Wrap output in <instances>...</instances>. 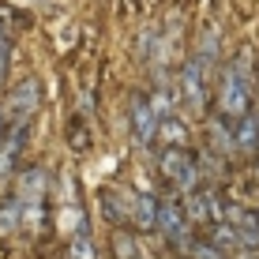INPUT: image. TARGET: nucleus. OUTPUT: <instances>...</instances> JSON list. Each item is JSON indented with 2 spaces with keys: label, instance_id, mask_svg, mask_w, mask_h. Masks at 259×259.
Returning a JSON list of instances; mask_svg holds the SVG:
<instances>
[{
  "label": "nucleus",
  "instance_id": "obj_13",
  "mask_svg": "<svg viewBox=\"0 0 259 259\" xmlns=\"http://www.w3.org/2000/svg\"><path fill=\"white\" fill-rule=\"evenodd\" d=\"M19 226H23V203H19V195H15V199H8L4 207H0V233H15Z\"/></svg>",
  "mask_w": 259,
  "mask_h": 259
},
{
  "label": "nucleus",
  "instance_id": "obj_14",
  "mask_svg": "<svg viewBox=\"0 0 259 259\" xmlns=\"http://www.w3.org/2000/svg\"><path fill=\"white\" fill-rule=\"evenodd\" d=\"M147 102H150V105H154V113H158V117H173V105H177V94H173V91H169V87H165V83H158V91H154V94H150V98H147Z\"/></svg>",
  "mask_w": 259,
  "mask_h": 259
},
{
  "label": "nucleus",
  "instance_id": "obj_10",
  "mask_svg": "<svg viewBox=\"0 0 259 259\" xmlns=\"http://www.w3.org/2000/svg\"><path fill=\"white\" fill-rule=\"evenodd\" d=\"M132 226L150 233L158 226V199L154 195H132Z\"/></svg>",
  "mask_w": 259,
  "mask_h": 259
},
{
  "label": "nucleus",
  "instance_id": "obj_19",
  "mask_svg": "<svg viewBox=\"0 0 259 259\" xmlns=\"http://www.w3.org/2000/svg\"><path fill=\"white\" fill-rule=\"evenodd\" d=\"M117 252H120V259H132V240H128V237H120Z\"/></svg>",
  "mask_w": 259,
  "mask_h": 259
},
{
  "label": "nucleus",
  "instance_id": "obj_8",
  "mask_svg": "<svg viewBox=\"0 0 259 259\" xmlns=\"http://www.w3.org/2000/svg\"><path fill=\"white\" fill-rule=\"evenodd\" d=\"M233 147L237 154H259V117L244 113L240 120H233Z\"/></svg>",
  "mask_w": 259,
  "mask_h": 259
},
{
  "label": "nucleus",
  "instance_id": "obj_16",
  "mask_svg": "<svg viewBox=\"0 0 259 259\" xmlns=\"http://www.w3.org/2000/svg\"><path fill=\"white\" fill-rule=\"evenodd\" d=\"M64 259H98L94 244H91V237H87V229H79V233L71 237V244H68V255H64Z\"/></svg>",
  "mask_w": 259,
  "mask_h": 259
},
{
  "label": "nucleus",
  "instance_id": "obj_1",
  "mask_svg": "<svg viewBox=\"0 0 259 259\" xmlns=\"http://www.w3.org/2000/svg\"><path fill=\"white\" fill-rule=\"evenodd\" d=\"M252 102H255L252 75L240 71L237 64H229L222 71V83H218V113L229 120H240L244 113H252Z\"/></svg>",
  "mask_w": 259,
  "mask_h": 259
},
{
  "label": "nucleus",
  "instance_id": "obj_12",
  "mask_svg": "<svg viewBox=\"0 0 259 259\" xmlns=\"http://www.w3.org/2000/svg\"><path fill=\"white\" fill-rule=\"evenodd\" d=\"M158 139H162L165 147H184V143H188V128L177 117H162L158 120Z\"/></svg>",
  "mask_w": 259,
  "mask_h": 259
},
{
  "label": "nucleus",
  "instance_id": "obj_5",
  "mask_svg": "<svg viewBox=\"0 0 259 259\" xmlns=\"http://www.w3.org/2000/svg\"><path fill=\"white\" fill-rule=\"evenodd\" d=\"M128 120H132V136H136L139 147H150L158 139V113L147 98H132V109H128Z\"/></svg>",
  "mask_w": 259,
  "mask_h": 259
},
{
  "label": "nucleus",
  "instance_id": "obj_4",
  "mask_svg": "<svg viewBox=\"0 0 259 259\" xmlns=\"http://www.w3.org/2000/svg\"><path fill=\"white\" fill-rule=\"evenodd\" d=\"M181 94H184V105L188 113H199L207 109V64L199 57H188V64L181 71Z\"/></svg>",
  "mask_w": 259,
  "mask_h": 259
},
{
  "label": "nucleus",
  "instance_id": "obj_6",
  "mask_svg": "<svg viewBox=\"0 0 259 259\" xmlns=\"http://www.w3.org/2000/svg\"><path fill=\"white\" fill-rule=\"evenodd\" d=\"M23 147H26V128H19V124H8V128L0 132V181H8V177L19 169Z\"/></svg>",
  "mask_w": 259,
  "mask_h": 259
},
{
  "label": "nucleus",
  "instance_id": "obj_11",
  "mask_svg": "<svg viewBox=\"0 0 259 259\" xmlns=\"http://www.w3.org/2000/svg\"><path fill=\"white\" fill-rule=\"evenodd\" d=\"M102 210L109 222H117V226H124V222H132V195L124 192H102Z\"/></svg>",
  "mask_w": 259,
  "mask_h": 259
},
{
  "label": "nucleus",
  "instance_id": "obj_21",
  "mask_svg": "<svg viewBox=\"0 0 259 259\" xmlns=\"http://www.w3.org/2000/svg\"><path fill=\"white\" fill-rule=\"evenodd\" d=\"M4 128H8V124H4V113H0V132H4Z\"/></svg>",
  "mask_w": 259,
  "mask_h": 259
},
{
  "label": "nucleus",
  "instance_id": "obj_20",
  "mask_svg": "<svg viewBox=\"0 0 259 259\" xmlns=\"http://www.w3.org/2000/svg\"><path fill=\"white\" fill-rule=\"evenodd\" d=\"M252 83H255V98H259V68H255V75H252Z\"/></svg>",
  "mask_w": 259,
  "mask_h": 259
},
{
  "label": "nucleus",
  "instance_id": "obj_17",
  "mask_svg": "<svg viewBox=\"0 0 259 259\" xmlns=\"http://www.w3.org/2000/svg\"><path fill=\"white\" fill-rule=\"evenodd\" d=\"M87 143H91L87 128H83V132H79V128H71V147H75V150H87Z\"/></svg>",
  "mask_w": 259,
  "mask_h": 259
},
{
  "label": "nucleus",
  "instance_id": "obj_15",
  "mask_svg": "<svg viewBox=\"0 0 259 259\" xmlns=\"http://www.w3.org/2000/svg\"><path fill=\"white\" fill-rule=\"evenodd\" d=\"M210 244L218 248V252H229V248H237V244H240V233H237V226H226V222H218V226H214V237H210Z\"/></svg>",
  "mask_w": 259,
  "mask_h": 259
},
{
  "label": "nucleus",
  "instance_id": "obj_18",
  "mask_svg": "<svg viewBox=\"0 0 259 259\" xmlns=\"http://www.w3.org/2000/svg\"><path fill=\"white\" fill-rule=\"evenodd\" d=\"M4 71H8V38L0 30V79H4Z\"/></svg>",
  "mask_w": 259,
  "mask_h": 259
},
{
  "label": "nucleus",
  "instance_id": "obj_9",
  "mask_svg": "<svg viewBox=\"0 0 259 259\" xmlns=\"http://www.w3.org/2000/svg\"><path fill=\"white\" fill-rule=\"evenodd\" d=\"M207 132H210V147H214V154H222V158L237 154V147H233V120H229V117L214 113V117L207 120Z\"/></svg>",
  "mask_w": 259,
  "mask_h": 259
},
{
  "label": "nucleus",
  "instance_id": "obj_3",
  "mask_svg": "<svg viewBox=\"0 0 259 259\" xmlns=\"http://www.w3.org/2000/svg\"><path fill=\"white\" fill-rule=\"evenodd\" d=\"M38 102H41V87L38 79H23V83H15V91L8 94L4 102V124H19V128H26L30 124V117L38 113Z\"/></svg>",
  "mask_w": 259,
  "mask_h": 259
},
{
  "label": "nucleus",
  "instance_id": "obj_2",
  "mask_svg": "<svg viewBox=\"0 0 259 259\" xmlns=\"http://www.w3.org/2000/svg\"><path fill=\"white\" fill-rule=\"evenodd\" d=\"M162 173L173 188H181L184 195L199 188V162L188 154L184 147H165L162 150Z\"/></svg>",
  "mask_w": 259,
  "mask_h": 259
},
{
  "label": "nucleus",
  "instance_id": "obj_7",
  "mask_svg": "<svg viewBox=\"0 0 259 259\" xmlns=\"http://www.w3.org/2000/svg\"><path fill=\"white\" fill-rule=\"evenodd\" d=\"M154 229L169 240H188L192 222H188V214H184L181 203H158V226Z\"/></svg>",
  "mask_w": 259,
  "mask_h": 259
}]
</instances>
